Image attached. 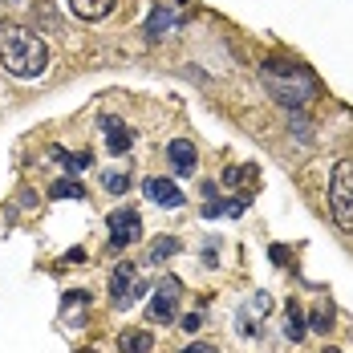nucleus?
Instances as JSON below:
<instances>
[{"instance_id": "7ed1b4c3", "label": "nucleus", "mask_w": 353, "mask_h": 353, "mask_svg": "<svg viewBox=\"0 0 353 353\" xmlns=\"http://www.w3.org/2000/svg\"><path fill=\"white\" fill-rule=\"evenodd\" d=\"M329 208H333L337 228L353 232V163L350 159L333 163V175H329Z\"/></svg>"}, {"instance_id": "20e7f679", "label": "nucleus", "mask_w": 353, "mask_h": 353, "mask_svg": "<svg viewBox=\"0 0 353 353\" xmlns=\"http://www.w3.org/2000/svg\"><path fill=\"white\" fill-rule=\"evenodd\" d=\"M179 301H183V281L179 276H163L154 284L150 305H146V321L150 325H171L179 317Z\"/></svg>"}, {"instance_id": "a211bd4d", "label": "nucleus", "mask_w": 353, "mask_h": 353, "mask_svg": "<svg viewBox=\"0 0 353 353\" xmlns=\"http://www.w3.org/2000/svg\"><path fill=\"white\" fill-rule=\"evenodd\" d=\"M309 329H317V333H329V329H333V313H329V305H317V309H313Z\"/></svg>"}, {"instance_id": "4be33fe9", "label": "nucleus", "mask_w": 353, "mask_h": 353, "mask_svg": "<svg viewBox=\"0 0 353 353\" xmlns=\"http://www.w3.org/2000/svg\"><path fill=\"white\" fill-rule=\"evenodd\" d=\"M183 353H215V350H212V345H187Z\"/></svg>"}, {"instance_id": "f3484780", "label": "nucleus", "mask_w": 353, "mask_h": 353, "mask_svg": "<svg viewBox=\"0 0 353 353\" xmlns=\"http://www.w3.org/2000/svg\"><path fill=\"white\" fill-rule=\"evenodd\" d=\"M49 195H53V199H85V187L73 183V179H61V183H53Z\"/></svg>"}, {"instance_id": "ddd939ff", "label": "nucleus", "mask_w": 353, "mask_h": 353, "mask_svg": "<svg viewBox=\"0 0 353 353\" xmlns=\"http://www.w3.org/2000/svg\"><path fill=\"white\" fill-rule=\"evenodd\" d=\"M150 350H154V337L146 329H126L118 337V353H150Z\"/></svg>"}, {"instance_id": "4468645a", "label": "nucleus", "mask_w": 353, "mask_h": 353, "mask_svg": "<svg viewBox=\"0 0 353 353\" xmlns=\"http://www.w3.org/2000/svg\"><path fill=\"white\" fill-rule=\"evenodd\" d=\"M179 252H183V244H179L175 236H159V240L150 244V252H146V260H150V264H163L167 256H179Z\"/></svg>"}, {"instance_id": "1a4fd4ad", "label": "nucleus", "mask_w": 353, "mask_h": 353, "mask_svg": "<svg viewBox=\"0 0 353 353\" xmlns=\"http://www.w3.org/2000/svg\"><path fill=\"white\" fill-rule=\"evenodd\" d=\"M98 126H102V134H106V150L110 154H126V150H130L134 130H130L122 118H114V114H98Z\"/></svg>"}, {"instance_id": "f03ea898", "label": "nucleus", "mask_w": 353, "mask_h": 353, "mask_svg": "<svg viewBox=\"0 0 353 353\" xmlns=\"http://www.w3.org/2000/svg\"><path fill=\"white\" fill-rule=\"evenodd\" d=\"M260 73H264V81H268V90H272V98L281 106L301 110L317 94V77L305 70V65H296V61H264Z\"/></svg>"}, {"instance_id": "2eb2a0df", "label": "nucleus", "mask_w": 353, "mask_h": 353, "mask_svg": "<svg viewBox=\"0 0 353 353\" xmlns=\"http://www.w3.org/2000/svg\"><path fill=\"white\" fill-rule=\"evenodd\" d=\"M305 329H309V325H305L301 305H296V301H288V325H284V337H288V341H301V337H305Z\"/></svg>"}, {"instance_id": "9b49d317", "label": "nucleus", "mask_w": 353, "mask_h": 353, "mask_svg": "<svg viewBox=\"0 0 353 353\" xmlns=\"http://www.w3.org/2000/svg\"><path fill=\"white\" fill-rule=\"evenodd\" d=\"M142 191H146V199L159 203V208H183V191H179L171 179H146Z\"/></svg>"}, {"instance_id": "39448f33", "label": "nucleus", "mask_w": 353, "mask_h": 353, "mask_svg": "<svg viewBox=\"0 0 353 353\" xmlns=\"http://www.w3.org/2000/svg\"><path fill=\"white\" fill-rule=\"evenodd\" d=\"M187 17H191V8L183 0H159L154 12L146 17V37L150 41H163L167 33H175L179 25H187Z\"/></svg>"}, {"instance_id": "f8f14e48", "label": "nucleus", "mask_w": 353, "mask_h": 353, "mask_svg": "<svg viewBox=\"0 0 353 353\" xmlns=\"http://www.w3.org/2000/svg\"><path fill=\"white\" fill-rule=\"evenodd\" d=\"M114 4L118 0H70V12L77 17V21H102V17H110L114 12Z\"/></svg>"}, {"instance_id": "6ab92c4d", "label": "nucleus", "mask_w": 353, "mask_h": 353, "mask_svg": "<svg viewBox=\"0 0 353 353\" xmlns=\"http://www.w3.org/2000/svg\"><path fill=\"white\" fill-rule=\"evenodd\" d=\"M102 187H106L110 195H122V191H130V175H114V171H106V175H102Z\"/></svg>"}, {"instance_id": "5701e85b", "label": "nucleus", "mask_w": 353, "mask_h": 353, "mask_svg": "<svg viewBox=\"0 0 353 353\" xmlns=\"http://www.w3.org/2000/svg\"><path fill=\"white\" fill-rule=\"evenodd\" d=\"M325 353H337V350H325Z\"/></svg>"}, {"instance_id": "0eeeda50", "label": "nucleus", "mask_w": 353, "mask_h": 353, "mask_svg": "<svg viewBox=\"0 0 353 353\" xmlns=\"http://www.w3.org/2000/svg\"><path fill=\"white\" fill-rule=\"evenodd\" d=\"M134 288H139V268L126 260V264H118L114 276H110V301H114V309L134 305Z\"/></svg>"}, {"instance_id": "423d86ee", "label": "nucleus", "mask_w": 353, "mask_h": 353, "mask_svg": "<svg viewBox=\"0 0 353 353\" xmlns=\"http://www.w3.org/2000/svg\"><path fill=\"white\" fill-rule=\"evenodd\" d=\"M139 240H142V215L134 208H118L110 215V248L122 252V248L139 244Z\"/></svg>"}, {"instance_id": "f257e3e1", "label": "nucleus", "mask_w": 353, "mask_h": 353, "mask_svg": "<svg viewBox=\"0 0 353 353\" xmlns=\"http://www.w3.org/2000/svg\"><path fill=\"white\" fill-rule=\"evenodd\" d=\"M0 65L4 73L21 77V81H37L49 70V45L21 25H0Z\"/></svg>"}, {"instance_id": "9d476101", "label": "nucleus", "mask_w": 353, "mask_h": 353, "mask_svg": "<svg viewBox=\"0 0 353 353\" xmlns=\"http://www.w3.org/2000/svg\"><path fill=\"white\" fill-rule=\"evenodd\" d=\"M167 163H171V171L175 175H195V167H199V154H195V142L187 139H175L171 146H167Z\"/></svg>"}, {"instance_id": "dca6fc26", "label": "nucleus", "mask_w": 353, "mask_h": 353, "mask_svg": "<svg viewBox=\"0 0 353 353\" xmlns=\"http://www.w3.org/2000/svg\"><path fill=\"white\" fill-rule=\"evenodd\" d=\"M49 154H53L70 175H77V171H85V167H90V154H73V150H61V146H53Z\"/></svg>"}, {"instance_id": "412c9836", "label": "nucleus", "mask_w": 353, "mask_h": 353, "mask_svg": "<svg viewBox=\"0 0 353 353\" xmlns=\"http://www.w3.org/2000/svg\"><path fill=\"white\" fill-rule=\"evenodd\" d=\"M65 260H70V264H85V252H81V248H73V252L65 256Z\"/></svg>"}, {"instance_id": "aec40b11", "label": "nucleus", "mask_w": 353, "mask_h": 353, "mask_svg": "<svg viewBox=\"0 0 353 353\" xmlns=\"http://www.w3.org/2000/svg\"><path fill=\"white\" fill-rule=\"evenodd\" d=\"M199 325H203V313H187V317H183V329H187V333H195Z\"/></svg>"}, {"instance_id": "6e6552de", "label": "nucleus", "mask_w": 353, "mask_h": 353, "mask_svg": "<svg viewBox=\"0 0 353 353\" xmlns=\"http://www.w3.org/2000/svg\"><path fill=\"white\" fill-rule=\"evenodd\" d=\"M219 183H223L228 191H236V195H248V199H252V191L260 187V167H256V163H236V167H223Z\"/></svg>"}]
</instances>
